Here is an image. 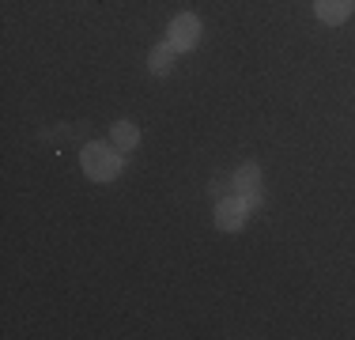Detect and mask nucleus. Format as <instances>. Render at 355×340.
Instances as JSON below:
<instances>
[{"instance_id":"obj_2","label":"nucleus","mask_w":355,"mask_h":340,"mask_svg":"<svg viewBox=\"0 0 355 340\" xmlns=\"http://www.w3.org/2000/svg\"><path fill=\"white\" fill-rule=\"evenodd\" d=\"M234 193L250 204V212L265 204V189H261V167L257 163H242L239 170H234Z\"/></svg>"},{"instance_id":"obj_4","label":"nucleus","mask_w":355,"mask_h":340,"mask_svg":"<svg viewBox=\"0 0 355 340\" xmlns=\"http://www.w3.org/2000/svg\"><path fill=\"white\" fill-rule=\"evenodd\" d=\"M246 216H250V204L242 201L239 193L219 197V204H216V227H219V231H242Z\"/></svg>"},{"instance_id":"obj_5","label":"nucleus","mask_w":355,"mask_h":340,"mask_svg":"<svg viewBox=\"0 0 355 340\" xmlns=\"http://www.w3.org/2000/svg\"><path fill=\"white\" fill-rule=\"evenodd\" d=\"M355 0H314V15L321 23H329V27H336V23H344L352 15Z\"/></svg>"},{"instance_id":"obj_3","label":"nucleus","mask_w":355,"mask_h":340,"mask_svg":"<svg viewBox=\"0 0 355 340\" xmlns=\"http://www.w3.org/2000/svg\"><path fill=\"white\" fill-rule=\"evenodd\" d=\"M166 42H174V49L182 53V49H193L200 42V19L193 12H182L171 19V27H166Z\"/></svg>"},{"instance_id":"obj_7","label":"nucleus","mask_w":355,"mask_h":340,"mask_svg":"<svg viewBox=\"0 0 355 340\" xmlns=\"http://www.w3.org/2000/svg\"><path fill=\"white\" fill-rule=\"evenodd\" d=\"M110 144H114L117 151H132L140 144V129L132 121H114V129H110Z\"/></svg>"},{"instance_id":"obj_6","label":"nucleus","mask_w":355,"mask_h":340,"mask_svg":"<svg viewBox=\"0 0 355 340\" xmlns=\"http://www.w3.org/2000/svg\"><path fill=\"white\" fill-rule=\"evenodd\" d=\"M174 65H178V49H174V42H159V46H151L148 68H151L155 76H171V72H174Z\"/></svg>"},{"instance_id":"obj_1","label":"nucleus","mask_w":355,"mask_h":340,"mask_svg":"<svg viewBox=\"0 0 355 340\" xmlns=\"http://www.w3.org/2000/svg\"><path fill=\"white\" fill-rule=\"evenodd\" d=\"M80 163H83V174L91 178V182H114L117 174H121V151L114 148V144H83L80 151Z\"/></svg>"}]
</instances>
